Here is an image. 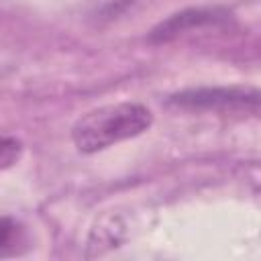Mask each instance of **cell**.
<instances>
[{"instance_id":"obj_1","label":"cell","mask_w":261,"mask_h":261,"mask_svg":"<svg viewBox=\"0 0 261 261\" xmlns=\"http://www.w3.org/2000/svg\"><path fill=\"white\" fill-rule=\"evenodd\" d=\"M153 124V114L145 104L118 102L90 110L71 128V141L80 153H98L120 141L143 135Z\"/></svg>"},{"instance_id":"obj_4","label":"cell","mask_w":261,"mask_h":261,"mask_svg":"<svg viewBox=\"0 0 261 261\" xmlns=\"http://www.w3.org/2000/svg\"><path fill=\"white\" fill-rule=\"evenodd\" d=\"M22 153V145L18 139L14 137H4L2 139V147H0V163H2V169H8L10 165H14L18 161Z\"/></svg>"},{"instance_id":"obj_2","label":"cell","mask_w":261,"mask_h":261,"mask_svg":"<svg viewBox=\"0 0 261 261\" xmlns=\"http://www.w3.org/2000/svg\"><path fill=\"white\" fill-rule=\"evenodd\" d=\"M175 106L181 108H247V106H259L261 104V90L255 88H194L184 90L171 96L169 100Z\"/></svg>"},{"instance_id":"obj_3","label":"cell","mask_w":261,"mask_h":261,"mask_svg":"<svg viewBox=\"0 0 261 261\" xmlns=\"http://www.w3.org/2000/svg\"><path fill=\"white\" fill-rule=\"evenodd\" d=\"M230 20V12L224 8H188L181 12L171 14L169 18L161 20L149 35L153 43H165L171 41L186 31L210 27V24H224Z\"/></svg>"}]
</instances>
